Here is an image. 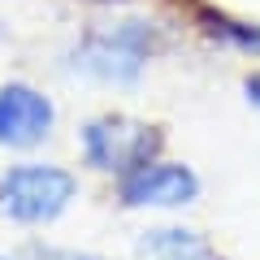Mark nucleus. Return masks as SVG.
<instances>
[{"label":"nucleus","instance_id":"obj_1","mask_svg":"<svg viewBox=\"0 0 260 260\" xmlns=\"http://www.w3.org/2000/svg\"><path fill=\"white\" fill-rule=\"evenodd\" d=\"M156 44H160L156 26L139 22V18L113 22V26H91L70 48V70L83 78H95V83L130 87V83H139V74L152 61Z\"/></svg>","mask_w":260,"mask_h":260},{"label":"nucleus","instance_id":"obj_2","mask_svg":"<svg viewBox=\"0 0 260 260\" xmlns=\"http://www.w3.org/2000/svg\"><path fill=\"white\" fill-rule=\"evenodd\" d=\"M78 200V178L61 165H9L0 174V213L22 225L56 221L65 208Z\"/></svg>","mask_w":260,"mask_h":260},{"label":"nucleus","instance_id":"obj_3","mask_svg":"<svg viewBox=\"0 0 260 260\" xmlns=\"http://www.w3.org/2000/svg\"><path fill=\"white\" fill-rule=\"evenodd\" d=\"M160 148H165L160 126H148L139 117H126V113H104V117H91L83 126V160L95 174L126 178L139 165L156 160Z\"/></svg>","mask_w":260,"mask_h":260},{"label":"nucleus","instance_id":"obj_4","mask_svg":"<svg viewBox=\"0 0 260 260\" xmlns=\"http://www.w3.org/2000/svg\"><path fill=\"white\" fill-rule=\"evenodd\" d=\"M117 195L126 208H182L195 204L200 195V178L186 165H169V160H148L135 174L117 178Z\"/></svg>","mask_w":260,"mask_h":260},{"label":"nucleus","instance_id":"obj_5","mask_svg":"<svg viewBox=\"0 0 260 260\" xmlns=\"http://www.w3.org/2000/svg\"><path fill=\"white\" fill-rule=\"evenodd\" d=\"M56 126V109L44 91L26 83L0 87V143L5 148H39Z\"/></svg>","mask_w":260,"mask_h":260},{"label":"nucleus","instance_id":"obj_6","mask_svg":"<svg viewBox=\"0 0 260 260\" xmlns=\"http://www.w3.org/2000/svg\"><path fill=\"white\" fill-rule=\"evenodd\" d=\"M139 260H217L213 243L200 230H186V225H156L139 239L135 247Z\"/></svg>","mask_w":260,"mask_h":260},{"label":"nucleus","instance_id":"obj_7","mask_svg":"<svg viewBox=\"0 0 260 260\" xmlns=\"http://www.w3.org/2000/svg\"><path fill=\"white\" fill-rule=\"evenodd\" d=\"M200 22H204L208 35H217V39H225V44L243 48V52H256L260 56V26H251V22H234V18L213 13V9H200Z\"/></svg>","mask_w":260,"mask_h":260},{"label":"nucleus","instance_id":"obj_8","mask_svg":"<svg viewBox=\"0 0 260 260\" xmlns=\"http://www.w3.org/2000/svg\"><path fill=\"white\" fill-rule=\"evenodd\" d=\"M30 256L35 260H104V256H91V251H56V247H35Z\"/></svg>","mask_w":260,"mask_h":260},{"label":"nucleus","instance_id":"obj_9","mask_svg":"<svg viewBox=\"0 0 260 260\" xmlns=\"http://www.w3.org/2000/svg\"><path fill=\"white\" fill-rule=\"evenodd\" d=\"M243 91H247L251 104H260V74H247V78H243Z\"/></svg>","mask_w":260,"mask_h":260},{"label":"nucleus","instance_id":"obj_10","mask_svg":"<svg viewBox=\"0 0 260 260\" xmlns=\"http://www.w3.org/2000/svg\"><path fill=\"white\" fill-rule=\"evenodd\" d=\"M0 260H9V256H5V251H0Z\"/></svg>","mask_w":260,"mask_h":260}]
</instances>
